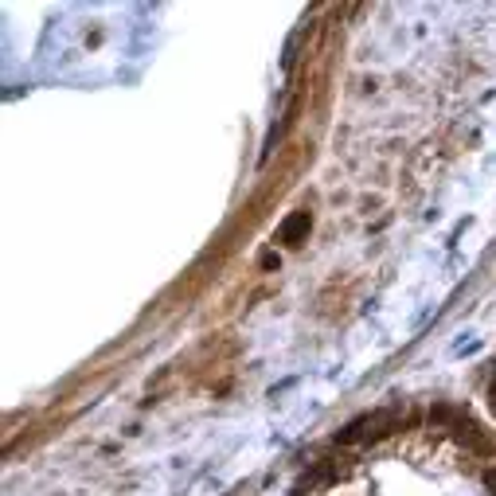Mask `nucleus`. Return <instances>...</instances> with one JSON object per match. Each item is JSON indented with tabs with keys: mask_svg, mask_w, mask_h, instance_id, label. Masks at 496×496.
Wrapping results in <instances>:
<instances>
[{
	"mask_svg": "<svg viewBox=\"0 0 496 496\" xmlns=\"http://www.w3.org/2000/svg\"><path fill=\"white\" fill-rule=\"evenodd\" d=\"M461 414H465L461 407H449V403H434V407L426 410V426H430V430H446V426H454Z\"/></svg>",
	"mask_w": 496,
	"mask_h": 496,
	"instance_id": "4",
	"label": "nucleus"
},
{
	"mask_svg": "<svg viewBox=\"0 0 496 496\" xmlns=\"http://www.w3.org/2000/svg\"><path fill=\"white\" fill-rule=\"evenodd\" d=\"M485 485L493 488V496H496V465H488V469H485Z\"/></svg>",
	"mask_w": 496,
	"mask_h": 496,
	"instance_id": "6",
	"label": "nucleus"
},
{
	"mask_svg": "<svg viewBox=\"0 0 496 496\" xmlns=\"http://www.w3.org/2000/svg\"><path fill=\"white\" fill-rule=\"evenodd\" d=\"M449 434H454V442L461 449H469V454H476V457H496V442L488 437V430L481 426V422H473L469 414H461L449 426Z\"/></svg>",
	"mask_w": 496,
	"mask_h": 496,
	"instance_id": "1",
	"label": "nucleus"
},
{
	"mask_svg": "<svg viewBox=\"0 0 496 496\" xmlns=\"http://www.w3.org/2000/svg\"><path fill=\"white\" fill-rule=\"evenodd\" d=\"M309 231H313V211H289V215L278 223V242L301 247V242L309 238Z\"/></svg>",
	"mask_w": 496,
	"mask_h": 496,
	"instance_id": "2",
	"label": "nucleus"
},
{
	"mask_svg": "<svg viewBox=\"0 0 496 496\" xmlns=\"http://www.w3.org/2000/svg\"><path fill=\"white\" fill-rule=\"evenodd\" d=\"M258 266H262V270H278V266H281L278 250H266V254H262V258H258Z\"/></svg>",
	"mask_w": 496,
	"mask_h": 496,
	"instance_id": "5",
	"label": "nucleus"
},
{
	"mask_svg": "<svg viewBox=\"0 0 496 496\" xmlns=\"http://www.w3.org/2000/svg\"><path fill=\"white\" fill-rule=\"evenodd\" d=\"M488 407H493V414H496V379H493V387H488Z\"/></svg>",
	"mask_w": 496,
	"mask_h": 496,
	"instance_id": "7",
	"label": "nucleus"
},
{
	"mask_svg": "<svg viewBox=\"0 0 496 496\" xmlns=\"http://www.w3.org/2000/svg\"><path fill=\"white\" fill-rule=\"evenodd\" d=\"M367 430H371V414H359V418H352V422H344V426L332 434V442H336V446H352V442L367 437Z\"/></svg>",
	"mask_w": 496,
	"mask_h": 496,
	"instance_id": "3",
	"label": "nucleus"
}]
</instances>
